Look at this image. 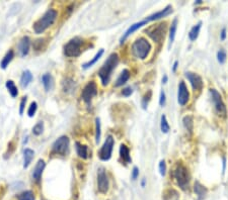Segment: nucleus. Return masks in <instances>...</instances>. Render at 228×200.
I'll list each match as a JSON object with an SVG mask.
<instances>
[{
    "instance_id": "1",
    "label": "nucleus",
    "mask_w": 228,
    "mask_h": 200,
    "mask_svg": "<svg viewBox=\"0 0 228 200\" xmlns=\"http://www.w3.org/2000/svg\"><path fill=\"white\" fill-rule=\"evenodd\" d=\"M118 64H119V56L118 54L113 53L108 56L107 61L104 62V66L100 69V71H98V76H100L101 84L104 85V86H107V85L110 83L112 73H113L114 69H116V67L118 66Z\"/></svg>"
},
{
    "instance_id": "2",
    "label": "nucleus",
    "mask_w": 228,
    "mask_h": 200,
    "mask_svg": "<svg viewBox=\"0 0 228 200\" xmlns=\"http://www.w3.org/2000/svg\"><path fill=\"white\" fill-rule=\"evenodd\" d=\"M58 12L55 9H49L45 12V14L39 18L37 21L34 24V31L37 35L43 34L48 27L54 24L55 20L57 19Z\"/></svg>"
},
{
    "instance_id": "3",
    "label": "nucleus",
    "mask_w": 228,
    "mask_h": 200,
    "mask_svg": "<svg viewBox=\"0 0 228 200\" xmlns=\"http://www.w3.org/2000/svg\"><path fill=\"white\" fill-rule=\"evenodd\" d=\"M173 177L176 180L177 186L183 190H187L189 188L190 184V173L189 170L181 162H178L177 164L176 168L173 170Z\"/></svg>"
},
{
    "instance_id": "4",
    "label": "nucleus",
    "mask_w": 228,
    "mask_h": 200,
    "mask_svg": "<svg viewBox=\"0 0 228 200\" xmlns=\"http://www.w3.org/2000/svg\"><path fill=\"white\" fill-rule=\"evenodd\" d=\"M150 51H151L150 42L144 38H138L132 45V54L137 59H141V60L146 59L147 56L149 55Z\"/></svg>"
},
{
    "instance_id": "5",
    "label": "nucleus",
    "mask_w": 228,
    "mask_h": 200,
    "mask_svg": "<svg viewBox=\"0 0 228 200\" xmlns=\"http://www.w3.org/2000/svg\"><path fill=\"white\" fill-rule=\"evenodd\" d=\"M84 41L81 38L75 37L71 38L67 44L64 45V54L68 58H76L80 56L82 52V45Z\"/></svg>"
},
{
    "instance_id": "6",
    "label": "nucleus",
    "mask_w": 228,
    "mask_h": 200,
    "mask_svg": "<svg viewBox=\"0 0 228 200\" xmlns=\"http://www.w3.org/2000/svg\"><path fill=\"white\" fill-rule=\"evenodd\" d=\"M69 145L70 140L66 136H62L54 142L52 146V154L60 156H66L69 153Z\"/></svg>"
},
{
    "instance_id": "7",
    "label": "nucleus",
    "mask_w": 228,
    "mask_h": 200,
    "mask_svg": "<svg viewBox=\"0 0 228 200\" xmlns=\"http://www.w3.org/2000/svg\"><path fill=\"white\" fill-rule=\"evenodd\" d=\"M115 140L112 136H108L105 139L104 145L101 147L100 152H98V157L101 161H108L112 157V153L114 150Z\"/></svg>"
},
{
    "instance_id": "8",
    "label": "nucleus",
    "mask_w": 228,
    "mask_h": 200,
    "mask_svg": "<svg viewBox=\"0 0 228 200\" xmlns=\"http://www.w3.org/2000/svg\"><path fill=\"white\" fill-rule=\"evenodd\" d=\"M166 22H161V24H157L156 27L150 28L149 31H146L147 35L153 40L155 42H160L165 37L166 34Z\"/></svg>"
},
{
    "instance_id": "9",
    "label": "nucleus",
    "mask_w": 228,
    "mask_h": 200,
    "mask_svg": "<svg viewBox=\"0 0 228 200\" xmlns=\"http://www.w3.org/2000/svg\"><path fill=\"white\" fill-rule=\"evenodd\" d=\"M210 93L212 95V101L214 103L217 113L221 116H226V112H227L226 106L225 103L223 102V99L221 97L220 93L216 89H210Z\"/></svg>"
},
{
    "instance_id": "10",
    "label": "nucleus",
    "mask_w": 228,
    "mask_h": 200,
    "mask_svg": "<svg viewBox=\"0 0 228 200\" xmlns=\"http://www.w3.org/2000/svg\"><path fill=\"white\" fill-rule=\"evenodd\" d=\"M97 95V86L94 81H90L85 85V87L82 90L81 98L85 103H89L92 100V98Z\"/></svg>"
},
{
    "instance_id": "11",
    "label": "nucleus",
    "mask_w": 228,
    "mask_h": 200,
    "mask_svg": "<svg viewBox=\"0 0 228 200\" xmlns=\"http://www.w3.org/2000/svg\"><path fill=\"white\" fill-rule=\"evenodd\" d=\"M110 188V181L108 177L105 173L104 168H100L97 170V189L102 194H105Z\"/></svg>"
},
{
    "instance_id": "12",
    "label": "nucleus",
    "mask_w": 228,
    "mask_h": 200,
    "mask_svg": "<svg viewBox=\"0 0 228 200\" xmlns=\"http://www.w3.org/2000/svg\"><path fill=\"white\" fill-rule=\"evenodd\" d=\"M184 76H186L187 79L190 81L192 88H193L194 91L202 90V88L204 86V82L200 75L193 73V72H186V73H184Z\"/></svg>"
},
{
    "instance_id": "13",
    "label": "nucleus",
    "mask_w": 228,
    "mask_h": 200,
    "mask_svg": "<svg viewBox=\"0 0 228 200\" xmlns=\"http://www.w3.org/2000/svg\"><path fill=\"white\" fill-rule=\"evenodd\" d=\"M190 100V92L188 90V87L184 81H180L178 84V91H177V102L180 105L184 106L189 102Z\"/></svg>"
},
{
    "instance_id": "14",
    "label": "nucleus",
    "mask_w": 228,
    "mask_h": 200,
    "mask_svg": "<svg viewBox=\"0 0 228 200\" xmlns=\"http://www.w3.org/2000/svg\"><path fill=\"white\" fill-rule=\"evenodd\" d=\"M171 12H173V6H171V5H167L166 7L162 9V10H160V11H158V12H155V13L149 15L148 17H146V19H145V20L148 21V22H149V21H154V20H158V19L163 18V17H165V16L169 15Z\"/></svg>"
},
{
    "instance_id": "15",
    "label": "nucleus",
    "mask_w": 228,
    "mask_h": 200,
    "mask_svg": "<svg viewBox=\"0 0 228 200\" xmlns=\"http://www.w3.org/2000/svg\"><path fill=\"white\" fill-rule=\"evenodd\" d=\"M29 47H31V40L28 37H22L21 41L18 42L17 49L21 57H25L29 52Z\"/></svg>"
},
{
    "instance_id": "16",
    "label": "nucleus",
    "mask_w": 228,
    "mask_h": 200,
    "mask_svg": "<svg viewBox=\"0 0 228 200\" xmlns=\"http://www.w3.org/2000/svg\"><path fill=\"white\" fill-rule=\"evenodd\" d=\"M45 167H46V163L43 160H39L37 165L35 166V169H34V171H32V178H34V180L37 183H40V181H41Z\"/></svg>"
},
{
    "instance_id": "17",
    "label": "nucleus",
    "mask_w": 228,
    "mask_h": 200,
    "mask_svg": "<svg viewBox=\"0 0 228 200\" xmlns=\"http://www.w3.org/2000/svg\"><path fill=\"white\" fill-rule=\"evenodd\" d=\"M148 24V21H146V20H142V21H139V22H136V24H132L130 27H129L127 31H126V32L123 35V37L121 38V41H120V42L121 44H123V42L127 40V38H129V35H132L133 34L134 31H136L138 28H140L141 27H143V25H145V24Z\"/></svg>"
},
{
    "instance_id": "18",
    "label": "nucleus",
    "mask_w": 228,
    "mask_h": 200,
    "mask_svg": "<svg viewBox=\"0 0 228 200\" xmlns=\"http://www.w3.org/2000/svg\"><path fill=\"white\" fill-rule=\"evenodd\" d=\"M194 191L195 193L198 195V198L200 200L201 199H204L206 197L207 193H208V190L207 188L205 187L204 185H202L199 181H196L195 182V185H194Z\"/></svg>"
},
{
    "instance_id": "19",
    "label": "nucleus",
    "mask_w": 228,
    "mask_h": 200,
    "mask_svg": "<svg viewBox=\"0 0 228 200\" xmlns=\"http://www.w3.org/2000/svg\"><path fill=\"white\" fill-rule=\"evenodd\" d=\"M120 157L121 159L123 160L124 163L129 164L132 162V159H131V156H130V150H129V147L126 145H121L120 147Z\"/></svg>"
},
{
    "instance_id": "20",
    "label": "nucleus",
    "mask_w": 228,
    "mask_h": 200,
    "mask_svg": "<svg viewBox=\"0 0 228 200\" xmlns=\"http://www.w3.org/2000/svg\"><path fill=\"white\" fill-rule=\"evenodd\" d=\"M34 79V76H32V72L26 70L25 71L24 73H22L21 77V85L22 88H26L28 86L29 84H31V82Z\"/></svg>"
},
{
    "instance_id": "21",
    "label": "nucleus",
    "mask_w": 228,
    "mask_h": 200,
    "mask_svg": "<svg viewBox=\"0 0 228 200\" xmlns=\"http://www.w3.org/2000/svg\"><path fill=\"white\" fill-rule=\"evenodd\" d=\"M35 157V152L31 149H25L24 151V168H28V166L31 165L32 159Z\"/></svg>"
},
{
    "instance_id": "22",
    "label": "nucleus",
    "mask_w": 228,
    "mask_h": 200,
    "mask_svg": "<svg viewBox=\"0 0 228 200\" xmlns=\"http://www.w3.org/2000/svg\"><path fill=\"white\" fill-rule=\"evenodd\" d=\"M76 146V152H77V155L79 156V158L81 159H87L88 157V147L87 146L82 145V144L76 142L75 143Z\"/></svg>"
},
{
    "instance_id": "23",
    "label": "nucleus",
    "mask_w": 228,
    "mask_h": 200,
    "mask_svg": "<svg viewBox=\"0 0 228 200\" xmlns=\"http://www.w3.org/2000/svg\"><path fill=\"white\" fill-rule=\"evenodd\" d=\"M129 78H130V72H129V70H127V69H124V70L122 71V73L120 74V76L118 77L117 81H116L115 86L120 87L122 85H124L129 80Z\"/></svg>"
},
{
    "instance_id": "24",
    "label": "nucleus",
    "mask_w": 228,
    "mask_h": 200,
    "mask_svg": "<svg viewBox=\"0 0 228 200\" xmlns=\"http://www.w3.org/2000/svg\"><path fill=\"white\" fill-rule=\"evenodd\" d=\"M75 83L73 80L71 79H65L63 82H62V89L65 93H72L75 91Z\"/></svg>"
},
{
    "instance_id": "25",
    "label": "nucleus",
    "mask_w": 228,
    "mask_h": 200,
    "mask_svg": "<svg viewBox=\"0 0 228 200\" xmlns=\"http://www.w3.org/2000/svg\"><path fill=\"white\" fill-rule=\"evenodd\" d=\"M42 82L46 91H50L54 86V80L50 74H44L42 77Z\"/></svg>"
},
{
    "instance_id": "26",
    "label": "nucleus",
    "mask_w": 228,
    "mask_h": 200,
    "mask_svg": "<svg viewBox=\"0 0 228 200\" xmlns=\"http://www.w3.org/2000/svg\"><path fill=\"white\" fill-rule=\"evenodd\" d=\"M201 27H202V22L200 21L199 24H197L196 25H194V27H192V29L189 32V38H190L191 42H195L198 38L199 34H200Z\"/></svg>"
},
{
    "instance_id": "27",
    "label": "nucleus",
    "mask_w": 228,
    "mask_h": 200,
    "mask_svg": "<svg viewBox=\"0 0 228 200\" xmlns=\"http://www.w3.org/2000/svg\"><path fill=\"white\" fill-rule=\"evenodd\" d=\"M104 49H101V50L98 51L97 54H95V56H94L93 58L91 59L90 61H89V62H87V63H85V64H83V65H82V68H83V69H85V70H86V69H88V68L92 67V66H93V65H94L95 63H97V62L98 60H100V58L101 57L102 55H104Z\"/></svg>"
},
{
    "instance_id": "28",
    "label": "nucleus",
    "mask_w": 228,
    "mask_h": 200,
    "mask_svg": "<svg viewBox=\"0 0 228 200\" xmlns=\"http://www.w3.org/2000/svg\"><path fill=\"white\" fill-rule=\"evenodd\" d=\"M13 57H14V53H13L12 50H9L6 55L4 56V58H3V60L1 61V64H0V66H1L2 69H6L7 66L9 65V63L12 61Z\"/></svg>"
},
{
    "instance_id": "29",
    "label": "nucleus",
    "mask_w": 228,
    "mask_h": 200,
    "mask_svg": "<svg viewBox=\"0 0 228 200\" xmlns=\"http://www.w3.org/2000/svg\"><path fill=\"white\" fill-rule=\"evenodd\" d=\"M183 123H184V129L187 130H189V133H192L193 132V129H194V120H193V117L191 115H187L184 117L183 119Z\"/></svg>"
},
{
    "instance_id": "30",
    "label": "nucleus",
    "mask_w": 228,
    "mask_h": 200,
    "mask_svg": "<svg viewBox=\"0 0 228 200\" xmlns=\"http://www.w3.org/2000/svg\"><path fill=\"white\" fill-rule=\"evenodd\" d=\"M177 18H174L173 21L171 22L170 28H169V42L173 44L174 41V38H176V34H177Z\"/></svg>"
},
{
    "instance_id": "31",
    "label": "nucleus",
    "mask_w": 228,
    "mask_h": 200,
    "mask_svg": "<svg viewBox=\"0 0 228 200\" xmlns=\"http://www.w3.org/2000/svg\"><path fill=\"white\" fill-rule=\"evenodd\" d=\"M6 88L8 89L9 93H10V95L12 97H16L18 94V90H17V87L15 86L14 82H13L12 80H8L7 82H6Z\"/></svg>"
},
{
    "instance_id": "32",
    "label": "nucleus",
    "mask_w": 228,
    "mask_h": 200,
    "mask_svg": "<svg viewBox=\"0 0 228 200\" xmlns=\"http://www.w3.org/2000/svg\"><path fill=\"white\" fill-rule=\"evenodd\" d=\"M35 199L36 197L34 192L31 191V190H28V191H25L17 195V200H35Z\"/></svg>"
},
{
    "instance_id": "33",
    "label": "nucleus",
    "mask_w": 228,
    "mask_h": 200,
    "mask_svg": "<svg viewBox=\"0 0 228 200\" xmlns=\"http://www.w3.org/2000/svg\"><path fill=\"white\" fill-rule=\"evenodd\" d=\"M160 129H161V132H162L163 133H167L168 132H169V129H170V126H169V124H168L167 118H166V116H165L164 114H162V115H161Z\"/></svg>"
},
{
    "instance_id": "34",
    "label": "nucleus",
    "mask_w": 228,
    "mask_h": 200,
    "mask_svg": "<svg viewBox=\"0 0 228 200\" xmlns=\"http://www.w3.org/2000/svg\"><path fill=\"white\" fill-rule=\"evenodd\" d=\"M101 120L100 118L95 119V143L98 144L101 140Z\"/></svg>"
},
{
    "instance_id": "35",
    "label": "nucleus",
    "mask_w": 228,
    "mask_h": 200,
    "mask_svg": "<svg viewBox=\"0 0 228 200\" xmlns=\"http://www.w3.org/2000/svg\"><path fill=\"white\" fill-rule=\"evenodd\" d=\"M43 132H44V123H43V121H39V122L32 127V133H34L35 136H40V134L43 133Z\"/></svg>"
},
{
    "instance_id": "36",
    "label": "nucleus",
    "mask_w": 228,
    "mask_h": 200,
    "mask_svg": "<svg viewBox=\"0 0 228 200\" xmlns=\"http://www.w3.org/2000/svg\"><path fill=\"white\" fill-rule=\"evenodd\" d=\"M37 109H38V103L34 101V102L31 103V105H29V107H28V115L29 117H32V116L35 115V113H36V111H37Z\"/></svg>"
},
{
    "instance_id": "37",
    "label": "nucleus",
    "mask_w": 228,
    "mask_h": 200,
    "mask_svg": "<svg viewBox=\"0 0 228 200\" xmlns=\"http://www.w3.org/2000/svg\"><path fill=\"white\" fill-rule=\"evenodd\" d=\"M151 96H152L151 91H148V93H146L144 95L143 99H142V107H143V109H146V107L148 105V102H149L150 99H151Z\"/></svg>"
},
{
    "instance_id": "38",
    "label": "nucleus",
    "mask_w": 228,
    "mask_h": 200,
    "mask_svg": "<svg viewBox=\"0 0 228 200\" xmlns=\"http://www.w3.org/2000/svg\"><path fill=\"white\" fill-rule=\"evenodd\" d=\"M217 61L220 64H223L226 61V52L224 50H219L217 53Z\"/></svg>"
},
{
    "instance_id": "39",
    "label": "nucleus",
    "mask_w": 228,
    "mask_h": 200,
    "mask_svg": "<svg viewBox=\"0 0 228 200\" xmlns=\"http://www.w3.org/2000/svg\"><path fill=\"white\" fill-rule=\"evenodd\" d=\"M159 173L161 176H164L165 173H166V164H165V161L164 160H161L160 163H159Z\"/></svg>"
},
{
    "instance_id": "40",
    "label": "nucleus",
    "mask_w": 228,
    "mask_h": 200,
    "mask_svg": "<svg viewBox=\"0 0 228 200\" xmlns=\"http://www.w3.org/2000/svg\"><path fill=\"white\" fill-rule=\"evenodd\" d=\"M132 93H133V89H132L131 87H126L122 90V95L125 97H129Z\"/></svg>"
},
{
    "instance_id": "41",
    "label": "nucleus",
    "mask_w": 228,
    "mask_h": 200,
    "mask_svg": "<svg viewBox=\"0 0 228 200\" xmlns=\"http://www.w3.org/2000/svg\"><path fill=\"white\" fill-rule=\"evenodd\" d=\"M25 103H26V97H22L21 99V106H19V114L24 113V110H25Z\"/></svg>"
},
{
    "instance_id": "42",
    "label": "nucleus",
    "mask_w": 228,
    "mask_h": 200,
    "mask_svg": "<svg viewBox=\"0 0 228 200\" xmlns=\"http://www.w3.org/2000/svg\"><path fill=\"white\" fill-rule=\"evenodd\" d=\"M165 101H166V98H165V93H164V91H161V92H160V97H159V105L160 106H164Z\"/></svg>"
},
{
    "instance_id": "43",
    "label": "nucleus",
    "mask_w": 228,
    "mask_h": 200,
    "mask_svg": "<svg viewBox=\"0 0 228 200\" xmlns=\"http://www.w3.org/2000/svg\"><path fill=\"white\" fill-rule=\"evenodd\" d=\"M138 176H139V169L137 167H134L133 170H132V179L136 180L138 178Z\"/></svg>"
},
{
    "instance_id": "44",
    "label": "nucleus",
    "mask_w": 228,
    "mask_h": 200,
    "mask_svg": "<svg viewBox=\"0 0 228 200\" xmlns=\"http://www.w3.org/2000/svg\"><path fill=\"white\" fill-rule=\"evenodd\" d=\"M227 37V31H226V28L223 27L221 29V32H220V40L221 41H224Z\"/></svg>"
},
{
    "instance_id": "45",
    "label": "nucleus",
    "mask_w": 228,
    "mask_h": 200,
    "mask_svg": "<svg viewBox=\"0 0 228 200\" xmlns=\"http://www.w3.org/2000/svg\"><path fill=\"white\" fill-rule=\"evenodd\" d=\"M177 66H178V61H176V62L173 63V72H176V71H177Z\"/></svg>"
},
{
    "instance_id": "46",
    "label": "nucleus",
    "mask_w": 228,
    "mask_h": 200,
    "mask_svg": "<svg viewBox=\"0 0 228 200\" xmlns=\"http://www.w3.org/2000/svg\"><path fill=\"white\" fill-rule=\"evenodd\" d=\"M167 80H168V78H167V76H166V75H164V76L162 77V83H163V84H165V83H167Z\"/></svg>"
},
{
    "instance_id": "47",
    "label": "nucleus",
    "mask_w": 228,
    "mask_h": 200,
    "mask_svg": "<svg viewBox=\"0 0 228 200\" xmlns=\"http://www.w3.org/2000/svg\"><path fill=\"white\" fill-rule=\"evenodd\" d=\"M145 184H146V179H143V180H142V182H141V186L145 187Z\"/></svg>"
},
{
    "instance_id": "48",
    "label": "nucleus",
    "mask_w": 228,
    "mask_h": 200,
    "mask_svg": "<svg viewBox=\"0 0 228 200\" xmlns=\"http://www.w3.org/2000/svg\"><path fill=\"white\" fill-rule=\"evenodd\" d=\"M201 3H202V1H201V0H197V1L195 2V4H201Z\"/></svg>"
}]
</instances>
